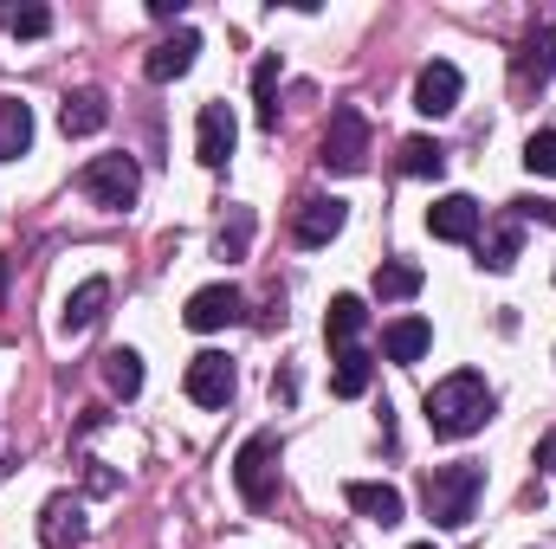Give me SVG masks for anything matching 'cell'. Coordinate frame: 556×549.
<instances>
[{
  "label": "cell",
  "instance_id": "obj_14",
  "mask_svg": "<svg viewBox=\"0 0 556 549\" xmlns=\"http://www.w3.org/2000/svg\"><path fill=\"white\" fill-rule=\"evenodd\" d=\"M343 498H350L356 518H369V524H382V531H395V524L408 518V498H402L395 485H382V478H356Z\"/></svg>",
  "mask_w": 556,
  "mask_h": 549
},
{
  "label": "cell",
  "instance_id": "obj_18",
  "mask_svg": "<svg viewBox=\"0 0 556 549\" xmlns=\"http://www.w3.org/2000/svg\"><path fill=\"white\" fill-rule=\"evenodd\" d=\"M363 323H369V304H363L356 291H337L330 310H324V336H330V349H356Z\"/></svg>",
  "mask_w": 556,
  "mask_h": 549
},
{
  "label": "cell",
  "instance_id": "obj_8",
  "mask_svg": "<svg viewBox=\"0 0 556 549\" xmlns=\"http://www.w3.org/2000/svg\"><path fill=\"white\" fill-rule=\"evenodd\" d=\"M479 227H485V207H479L472 194H440V201L427 207V233L446 240V246H472Z\"/></svg>",
  "mask_w": 556,
  "mask_h": 549
},
{
  "label": "cell",
  "instance_id": "obj_24",
  "mask_svg": "<svg viewBox=\"0 0 556 549\" xmlns=\"http://www.w3.org/2000/svg\"><path fill=\"white\" fill-rule=\"evenodd\" d=\"M104 382H111V395L137 401L142 395V356L137 349H111V356H104Z\"/></svg>",
  "mask_w": 556,
  "mask_h": 549
},
{
  "label": "cell",
  "instance_id": "obj_17",
  "mask_svg": "<svg viewBox=\"0 0 556 549\" xmlns=\"http://www.w3.org/2000/svg\"><path fill=\"white\" fill-rule=\"evenodd\" d=\"M104 304H111V278H85V284L65 297V310H59V330H65V336H85V330L104 317Z\"/></svg>",
  "mask_w": 556,
  "mask_h": 549
},
{
  "label": "cell",
  "instance_id": "obj_20",
  "mask_svg": "<svg viewBox=\"0 0 556 549\" xmlns=\"http://www.w3.org/2000/svg\"><path fill=\"white\" fill-rule=\"evenodd\" d=\"M369 382H376V356L356 343V349H337V369H330V388L343 395V401H356V395H369Z\"/></svg>",
  "mask_w": 556,
  "mask_h": 549
},
{
  "label": "cell",
  "instance_id": "obj_1",
  "mask_svg": "<svg viewBox=\"0 0 556 549\" xmlns=\"http://www.w3.org/2000/svg\"><path fill=\"white\" fill-rule=\"evenodd\" d=\"M427 433L433 439H472V433H485V420H492V382L479 375V369H453L446 382H433L427 388Z\"/></svg>",
  "mask_w": 556,
  "mask_h": 549
},
{
  "label": "cell",
  "instance_id": "obj_6",
  "mask_svg": "<svg viewBox=\"0 0 556 549\" xmlns=\"http://www.w3.org/2000/svg\"><path fill=\"white\" fill-rule=\"evenodd\" d=\"M556 78V20L544 26H531L525 39H518V52H511V85L518 91H544Z\"/></svg>",
  "mask_w": 556,
  "mask_h": 549
},
{
  "label": "cell",
  "instance_id": "obj_7",
  "mask_svg": "<svg viewBox=\"0 0 556 549\" xmlns=\"http://www.w3.org/2000/svg\"><path fill=\"white\" fill-rule=\"evenodd\" d=\"M181 388H188V401H194V408H227V401H233V388H240V375H233V362H227L220 349H201V356L188 362Z\"/></svg>",
  "mask_w": 556,
  "mask_h": 549
},
{
  "label": "cell",
  "instance_id": "obj_30",
  "mask_svg": "<svg viewBox=\"0 0 556 549\" xmlns=\"http://www.w3.org/2000/svg\"><path fill=\"white\" fill-rule=\"evenodd\" d=\"M538 452H544V465H551V478H556V433L544 439V446H538Z\"/></svg>",
  "mask_w": 556,
  "mask_h": 549
},
{
  "label": "cell",
  "instance_id": "obj_3",
  "mask_svg": "<svg viewBox=\"0 0 556 549\" xmlns=\"http://www.w3.org/2000/svg\"><path fill=\"white\" fill-rule=\"evenodd\" d=\"M78 188L104 207V214H130L142 194V168L130 155H91L85 168H78Z\"/></svg>",
  "mask_w": 556,
  "mask_h": 549
},
{
  "label": "cell",
  "instance_id": "obj_10",
  "mask_svg": "<svg viewBox=\"0 0 556 549\" xmlns=\"http://www.w3.org/2000/svg\"><path fill=\"white\" fill-rule=\"evenodd\" d=\"M233 142H240L233 104H201V117H194V155H201V168H227Z\"/></svg>",
  "mask_w": 556,
  "mask_h": 549
},
{
  "label": "cell",
  "instance_id": "obj_26",
  "mask_svg": "<svg viewBox=\"0 0 556 549\" xmlns=\"http://www.w3.org/2000/svg\"><path fill=\"white\" fill-rule=\"evenodd\" d=\"M253 104H260V130H278V59L253 65Z\"/></svg>",
  "mask_w": 556,
  "mask_h": 549
},
{
  "label": "cell",
  "instance_id": "obj_23",
  "mask_svg": "<svg viewBox=\"0 0 556 549\" xmlns=\"http://www.w3.org/2000/svg\"><path fill=\"white\" fill-rule=\"evenodd\" d=\"M518 253H525V227H518V220H505V227L479 246V266H485V272H511V266H518Z\"/></svg>",
  "mask_w": 556,
  "mask_h": 549
},
{
  "label": "cell",
  "instance_id": "obj_28",
  "mask_svg": "<svg viewBox=\"0 0 556 549\" xmlns=\"http://www.w3.org/2000/svg\"><path fill=\"white\" fill-rule=\"evenodd\" d=\"M0 26H7L13 39H46V33H52V13H46V7H0Z\"/></svg>",
  "mask_w": 556,
  "mask_h": 549
},
{
  "label": "cell",
  "instance_id": "obj_2",
  "mask_svg": "<svg viewBox=\"0 0 556 549\" xmlns=\"http://www.w3.org/2000/svg\"><path fill=\"white\" fill-rule=\"evenodd\" d=\"M479 491H485V465H472V459L427 465V478H420V505L440 531H466L479 511Z\"/></svg>",
  "mask_w": 556,
  "mask_h": 549
},
{
  "label": "cell",
  "instance_id": "obj_15",
  "mask_svg": "<svg viewBox=\"0 0 556 549\" xmlns=\"http://www.w3.org/2000/svg\"><path fill=\"white\" fill-rule=\"evenodd\" d=\"M39 544L46 549H78L85 544V511H78V498H46V511H39Z\"/></svg>",
  "mask_w": 556,
  "mask_h": 549
},
{
  "label": "cell",
  "instance_id": "obj_25",
  "mask_svg": "<svg viewBox=\"0 0 556 549\" xmlns=\"http://www.w3.org/2000/svg\"><path fill=\"white\" fill-rule=\"evenodd\" d=\"M402 175H420V181L433 175V181H440V175H446V149L427 142V137H408L402 142Z\"/></svg>",
  "mask_w": 556,
  "mask_h": 549
},
{
  "label": "cell",
  "instance_id": "obj_16",
  "mask_svg": "<svg viewBox=\"0 0 556 549\" xmlns=\"http://www.w3.org/2000/svg\"><path fill=\"white\" fill-rule=\"evenodd\" d=\"M111 124V104H104V91H65V104H59V130L65 137H98Z\"/></svg>",
  "mask_w": 556,
  "mask_h": 549
},
{
  "label": "cell",
  "instance_id": "obj_22",
  "mask_svg": "<svg viewBox=\"0 0 556 549\" xmlns=\"http://www.w3.org/2000/svg\"><path fill=\"white\" fill-rule=\"evenodd\" d=\"M415 291H420L415 259H382V266H376V297H382V304H408Z\"/></svg>",
  "mask_w": 556,
  "mask_h": 549
},
{
  "label": "cell",
  "instance_id": "obj_12",
  "mask_svg": "<svg viewBox=\"0 0 556 549\" xmlns=\"http://www.w3.org/2000/svg\"><path fill=\"white\" fill-rule=\"evenodd\" d=\"M343 220H350V207H343L337 194H311V201H298V214H291V240H298V246H330V240L343 233Z\"/></svg>",
  "mask_w": 556,
  "mask_h": 549
},
{
  "label": "cell",
  "instance_id": "obj_29",
  "mask_svg": "<svg viewBox=\"0 0 556 549\" xmlns=\"http://www.w3.org/2000/svg\"><path fill=\"white\" fill-rule=\"evenodd\" d=\"M525 168L531 175H556V130H531L525 137Z\"/></svg>",
  "mask_w": 556,
  "mask_h": 549
},
{
  "label": "cell",
  "instance_id": "obj_13",
  "mask_svg": "<svg viewBox=\"0 0 556 549\" xmlns=\"http://www.w3.org/2000/svg\"><path fill=\"white\" fill-rule=\"evenodd\" d=\"M240 284H201L194 297H188V310H181V323L188 330H201V336H214V330H227V323H240Z\"/></svg>",
  "mask_w": 556,
  "mask_h": 549
},
{
  "label": "cell",
  "instance_id": "obj_9",
  "mask_svg": "<svg viewBox=\"0 0 556 549\" xmlns=\"http://www.w3.org/2000/svg\"><path fill=\"white\" fill-rule=\"evenodd\" d=\"M459 91H466L459 65H453V59H427L420 78H415V111L420 117H453V111H459Z\"/></svg>",
  "mask_w": 556,
  "mask_h": 549
},
{
  "label": "cell",
  "instance_id": "obj_31",
  "mask_svg": "<svg viewBox=\"0 0 556 549\" xmlns=\"http://www.w3.org/2000/svg\"><path fill=\"white\" fill-rule=\"evenodd\" d=\"M408 549H433V544H408Z\"/></svg>",
  "mask_w": 556,
  "mask_h": 549
},
{
  "label": "cell",
  "instance_id": "obj_27",
  "mask_svg": "<svg viewBox=\"0 0 556 549\" xmlns=\"http://www.w3.org/2000/svg\"><path fill=\"white\" fill-rule=\"evenodd\" d=\"M247 240H253V207H233L227 227L214 233V253H220V259H247Z\"/></svg>",
  "mask_w": 556,
  "mask_h": 549
},
{
  "label": "cell",
  "instance_id": "obj_19",
  "mask_svg": "<svg viewBox=\"0 0 556 549\" xmlns=\"http://www.w3.org/2000/svg\"><path fill=\"white\" fill-rule=\"evenodd\" d=\"M427 349H433V323H427V317H395V323L382 330V356H389V362H402V369L420 362Z\"/></svg>",
  "mask_w": 556,
  "mask_h": 549
},
{
  "label": "cell",
  "instance_id": "obj_5",
  "mask_svg": "<svg viewBox=\"0 0 556 549\" xmlns=\"http://www.w3.org/2000/svg\"><path fill=\"white\" fill-rule=\"evenodd\" d=\"M233 485L253 511H266L278 498V433H253L240 452H233Z\"/></svg>",
  "mask_w": 556,
  "mask_h": 549
},
{
  "label": "cell",
  "instance_id": "obj_11",
  "mask_svg": "<svg viewBox=\"0 0 556 549\" xmlns=\"http://www.w3.org/2000/svg\"><path fill=\"white\" fill-rule=\"evenodd\" d=\"M194 52H201V33H194V26H175L168 39H155L149 59H142L149 85H175V78H188V72H194Z\"/></svg>",
  "mask_w": 556,
  "mask_h": 549
},
{
  "label": "cell",
  "instance_id": "obj_4",
  "mask_svg": "<svg viewBox=\"0 0 556 549\" xmlns=\"http://www.w3.org/2000/svg\"><path fill=\"white\" fill-rule=\"evenodd\" d=\"M317 162L330 175H363V162H369V117L356 104H337L330 111V130L317 142Z\"/></svg>",
  "mask_w": 556,
  "mask_h": 549
},
{
  "label": "cell",
  "instance_id": "obj_21",
  "mask_svg": "<svg viewBox=\"0 0 556 549\" xmlns=\"http://www.w3.org/2000/svg\"><path fill=\"white\" fill-rule=\"evenodd\" d=\"M33 149V104L0 98V162H20Z\"/></svg>",
  "mask_w": 556,
  "mask_h": 549
}]
</instances>
